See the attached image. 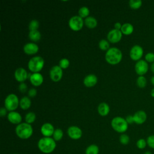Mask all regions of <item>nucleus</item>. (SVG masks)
Here are the masks:
<instances>
[{"mask_svg": "<svg viewBox=\"0 0 154 154\" xmlns=\"http://www.w3.org/2000/svg\"><path fill=\"white\" fill-rule=\"evenodd\" d=\"M119 141L122 144L126 145L130 141L129 137L126 134H122L119 137Z\"/></svg>", "mask_w": 154, "mask_h": 154, "instance_id": "obj_32", "label": "nucleus"}, {"mask_svg": "<svg viewBox=\"0 0 154 154\" xmlns=\"http://www.w3.org/2000/svg\"><path fill=\"white\" fill-rule=\"evenodd\" d=\"M39 26V23L37 20L33 19L32 20L28 25V28L29 31H34V30H37Z\"/></svg>", "mask_w": 154, "mask_h": 154, "instance_id": "obj_34", "label": "nucleus"}, {"mask_svg": "<svg viewBox=\"0 0 154 154\" xmlns=\"http://www.w3.org/2000/svg\"><path fill=\"white\" fill-rule=\"evenodd\" d=\"M28 37L33 42H38L41 38V34L38 30L29 31L28 34Z\"/></svg>", "mask_w": 154, "mask_h": 154, "instance_id": "obj_24", "label": "nucleus"}, {"mask_svg": "<svg viewBox=\"0 0 154 154\" xmlns=\"http://www.w3.org/2000/svg\"><path fill=\"white\" fill-rule=\"evenodd\" d=\"M89 14L90 10L87 7H81L78 11L79 16H80L81 18H87V17H88V16L89 15Z\"/></svg>", "mask_w": 154, "mask_h": 154, "instance_id": "obj_29", "label": "nucleus"}, {"mask_svg": "<svg viewBox=\"0 0 154 154\" xmlns=\"http://www.w3.org/2000/svg\"><path fill=\"white\" fill-rule=\"evenodd\" d=\"M144 54L143 48L138 45L133 46L129 52L130 58L134 61H139L141 60L143 55Z\"/></svg>", "mask_w": 154, "mask_h": 154, "instance_id": "obj_8", "label": "nucleus"}, {"mask_svg": "<svg viewBox=\"0 0 154 154\" xmlns=\"http://www.w3.org/2000/svg\"><path fill=\"white\" fill-rule=\"evenodd\" d=\"M97 82V78L94 74L87 75L84 79V84L87 87H94Z\"/></svg>", "mask_w": 154, "mask_h": 154, "instance_id": "obj_19", "label": "nucleus"}, {"mask_svg": "<svg viewBox=\"0 0 154 154\" xmlns=\"http://www.w3.org/2000/svg\"><path fill=\"white\" fill-rule=\"evenodd\" d=\"M56 141L52 137H43L37 143V147L40 152L45 154L51 153L56 148Z\"/></svg>", "mask_w": 154, "mask_h": 154, "instance_id": "obj_1", "label": "nucleus"}, {"mask_svg": "<svg viewBox=\"0 0 154 154\" xmlns=\"http://www.w3.org/2000/svg\"><path fill=\"white\" fill-rule=\"evenodd\" d=\"M84 24L87 28L90 29H93L97 26V22L96 18H94V17L88 16L85 19Z\"/></svg>", "mask_w": 154, "mask_h": 154, "instance_id": "obj_22", "label": "nucleus"}, {"mask_svg": "<svg viewBox=\"0 0 154 154\" xmlns=\"http://www.w3.org/2000/svg\"><path fill=\"white\" fill-rule=\"evenodd\" d=\"M149 70V64L144 60H140L135 64V71L139 76H144Z\"/></svg>", "mask_w": 154, "mask_h": 154, "instance_id": "obj_9", "label": "nucleus"}, {"mask_svg": "<svg viewBox=\"0 0 154 154\" xmlns=\"http://www.w3.org/2000/svg\"><path fill=\"white\" fill-rule=\"evenodd\" d=\"M7 110L5 108H4V107L1 108V109H0V116L1 117L5 116L7 114Z\"/></svg>", "mask_w": 154, "mask_h": 154, "instance_id": "obj_41", "label": "nucleus"}, {"mask_svg": "<svg viewBox=\"0 0 154 154\" xmlns=\"http://www.w3.org/2000/svg\"><path fill=\"white\" fill-rule=\"evenodd\" d=\"M129 7L134 10L140 8L142 5V1L141 0H130L129 1Z\"/></svg>", "mask_w": 154, "mask_h": 154, "instance_id": "obj_27", "label": "nucleus"}, {"mask_svg": "<svg viewBox=\"0 0 154 154\" xmlns=\"http://www.w3.org/2000/svg\"><path fill=\"white\" fill-rule=\"evenodd\" d=\"M84 23L82 18L79 16H74L70 17L69 20L70 28L74 31H78L82 29Z\"/></svg>", "mask_w": 154, "mask_h": 154, "instance_id": "obj_7", "label": "nucleus"}, {"mask_svg": "<svg viewBox=\"0 0 154 154\" xmlns=\"http://www.w3.org/2000/svg\"><path fill=\"white\" fill-rule=\"evenodd\" d=\"M19 90L21 93H25L27 91V85L24 82H21L19 85Z\"/></svg>", "mask_w": 154, "mask_h": 154, "instance_id": "obj_38", "label": "nucleus"}, {"mask_svg": "<svg viewBox=\"0 0 154 154\" xmlns=\"http://www.w3.org/2000/svg\"><path fill=\"white\" fill-rule=\"evenodd\" d=\"M28 96H29V97H35V96L37 95V90H36L35 88H31V89L28 91Z\"/></svg>", "mask_w": 154, "mask_h": 154, "instance_id": "obj_39", "label": "nucleus"}, {"mask_svg": "<svg viewBox=\"0 0 154 154\" xmlns=\"http://www.w3.org/2000/svg\"><path fill=\"white\" fill-rule=\"evenodd\" d=\"M147 145V144L146 140H145L144 138H140L139 140H137V141L136 143V146H137V148L139 149H141V150L145 149Z\"/></svg>", "mask_w": 154, "mask_h": 154, "instance_id": "obj_33", "label": "nucleus"}, {"mask_svg": "<svg viewBox=\"0 0 154 154\" xmlns=\"http://www.w3.org/2000/svg\"><path fill=\"white\" fill-rule=\"evenodd\" d=\"M146 141L147 146L150 148L154 149V135H150L149 137H147Z\"/></svg>", "mask_w": 154, "mask_h": 154, "instance_id": "obj_37", "label": "nucleus"}, {"mask_svg": "<svg viewBox=\"0 0 154 154\" xmlns=\"http://www.w3.org/2000/svg\"><path fill=\"white\" fill-rule=\"evenodd\" d=\"M68 136L72 140H79L82 135V132L81 128L76 126H70L67 131Z\"/></svg>", "mask_w": 154, "mask_h": 154, "instance_id": "obj_11", "label": "nucleus"}, {"mask_svg": "<svg viewBox=\"0 0 154 154\" xmlns=\"http://www.w3.org/2000/svg\"><path fill=\"white\" fill-rule=\"evenodd\" d=\"M97 111L99 114L101 116H106L108 114V113L110 111V108L109 105L105 102H102L100 103L97 107Z\"/></svg>", "mask_w": 154, "mask_h": 154, "instance_id": "obj_20", "label": "nucleus"}, {"mask_svg": "<svg viewBox=\"0 0 154 154\" xmlns=\"http://www.w3.org/2000/svg\"><path fill=\"white\" fill-rule=\"evenodd\" d=\"M122 51L117 48H109L105 54V60L106 62L111 65L119 64L122 59Z\"/></svg>", "mask_w": 154, "mask_h": 154, "instance_id": "obj_2", "label": "nucleus"}, {"mask_svg": "<svg viewBox=\"0 0 154 154\" xmlns=\"http://www.w3.org/2000/svg\"><path fill=\"white\" fill-rule=\"evenodd\" d=\"M50 78L54 82H58L63 76V69L59 66H54L50 70Z\"/></svg>", "mask_w": 154, "mask_h": 154, "instance_id": "obj_10", "label": "nucleus"}, {"mask_svg": "<svg viewBox=\"0 0 154 154\" xmlns=\"http://www.w3.org/2000/svg\"><path fill=\"white\" fill-rule=\"evenodd\" d=\"M19 100L18 97L14 94H8L4 101L5 108L7 111H14L19 105Z\"/></svg>", "mask_w": 154, "mask_h": 154, "instance_id": "obj_6", "label": "nucleus"}, {"mask_svg": "<svg viewBox=\"0 0 154 154\" xmlns=\"http://www.w3.org/2000/svg\"><path fill=\"white\" fill-rule=\"evenodd\" d=\"M111 125L112 129L119 133L124 134L128 128V123L126 119L122 117H116L113 118L111 120Z\"/></svg>", "mask_w": 154, "mask_h": 154, "instance_id": "obj_4", "label": "nucleus"}, {"mask_svg": "<svg viewBox=\"0 0 154 154\" xmlns=\"http://www.w3.org/2000/svg\"><path fill=\"white\" fill-rule=\"evenodd\" d=\"M63 131L61 129L57 128L55 129L52 135V138L55 141H58L61 140L63 138Z\"/></svg>", "mask_w": 154, "mask_h": 154, "instance_id": "obj_26", "label": "nucleus"}, {"mask_svg": "<svg viewBox=\"0 0 154 154\" xmlns=\"http://www.w3.org/2000/svg\"><path fill=\"white\" fill-rule=\"evenodd\" d=\"M28 73L26 70L22 68H17L14 72V78L16 80L19 82H23L28 78Z\"/></svg>", "mask_w": 154, "mask_h": 154, "instance_id": "obj_15", "label": "nucleus"}, {"mask_svg": "<svg viewBox=\"0 0 154 154\" xmlns=\"http://www.w3.org/2000/svg\"><path fill=\"white\" fill-rule=\"evenodd\" d=\"M7 119L12 124L19 125L21 123L22 118L21 115L19 112L14 111H10L7 114Z\"/></svg>", "mask_w": 154, "mask_h": 154, "instance_id": "obj_16", "label": "nucleus"}, {"mask_svg": "<svg viewBox=\"0 0 154 154\" xmlns=\"http://www.w3.org/2000/svg\"><path fill=\"white\" fill-rule=\"evenodd\" d=\"M99 47L101 50L107 51L109 49V43L107 40L102 39L99 42Z\"/></svg>", "mask_w": 154, "mask_h": 154, "instance_id": "obj_31", "label": "nucleus"}, {"mask_svg": "<svg viewBox=\"0 0 154 154\" xmlns=\"http://www.w3.org/2000/svg\"><path fill=\"white\" fill-rule=\"evenodd\" d=\"M125 119L128 124H132V123H134L133 116H132V115H128V116H126Z\"/></svg>", "mask_w": 154, "mask_h": 154, "instance_id": "obj_40", "label": "nucleus"}, {"mask_svg": "<svg viewBox=\"0 0 154 154\" xmlns=\"http://www.w3.org/2000/svg\"><path fill=\"white\" fill-rule=\"evenodd\" d=\"M99 147L96 144H91L86 148L85 154H99Z\"/></svg>", "mask_w": 154, "mask_h": 154, "instance_id": "obj_25", "label": "nucleus"}, {"mask_svg": "<svg viewBox=\"0 0 154 154\" xmlns=\"http://www.w3.org/2000/svg\"><path fill=\"white\" fill-rule=\"evenodd\" d=\"M122 33L120 30L112 29L109 31L107 35L108 41L112 43H116L120 41L122 37Z\"/></svg>", "mask_w": 154, "mask_h": 154, "instance_id": "obj_12", "label": "nucleus"}, {"mask_svg": "<svg viewBox=\"0 0 154 154\" xmlns=\"http://www.w3.org/2000/svg\"><path fill=\"white\" fill-rule=\"evenodd\" d=\"M13 154H18V153H13Z\"/></svg>", "mask_w": 154, "mask_h": 154, "instance_id": "obj_47", "label": "nucleus"}, {"mask_svg": "<svg viewBox=\"0 0 154 154\" xmlns=\"http://www.w3.org/2000/svg\"><path fill=\"white\" fill-rule=\"evenodd\" d=\"M143 154H152V152H150V151H146Z\"/></svg>", "mask_w": 154, "mask_h": 154, "instance_id": "obj_46", "label": "nucleus"}, {"mask_svg": "<svg viewBox=\"0 0 154 154\" xmlns=\"http://www.w3.org/2000/svg\"><path fill=\"white\" fill-rule=\"evenodd\" d=\"M150 95L152 97H154V88H152L150 91Z\"/></svg>", "mask_w": 154, "mask_h": 154, "instance_id": "obj_45", "label": "nucleus"}, {"mask_svg": "<svg viewBox=\"0 0 154 154\" xmlns=\"http://www.w3.org/2000/svg\"><path fill=\"white\" fill-rule=\"evenodd\" d=\"M29 81L32 85L35 87L40 86L43 82V76L40 73H33L29 78Z\"/></svg>", "mask_w": 154, "mask_h": 154, "instance_id": "obj_18", "label": "nucleus"}, {"mask_svg": "<svg viewBox=\"0 0 154 154\" xmlns=\"http://www.w3.org/2000/svg\"><path fill=\"white\" fill-rule=\"evenodd\" d=\"M45 64L44 59L40 56L31 58L28 63L29 70L33 73H38L43 69Z\"/></svg>", "mask_w": 154, "mask_h": 154, "instance_id": "obj_5", "label": "nucleus"}, {"mask_svg": "<svg viewBox=\"0 0 154 154\" xmlns=\"http://www.w3.org/2000/svg\"><path fill=\"white\" fill-rule=\"evenodd\" d=\"M150 70H151L152 72L154 74V63H153L151 64V66H150Z\"/></svg>", "mask_w": 154, "mask_h": 154, "instance_id": "obj_43", "label": "nucleus"}, {"mask_svg": "<svg viewBox=\"0 0 154 154\" xmlns=\"http://www.w3.org/2000/svg\"><path fill=\"white\" fill-rule=\"evenodd\" d=\"M69 64H70L69 60L67 58H62L59 61V66L62 69H67L69 66Z\"/></svg>", "mask_w": 154, "mask_h": 154, "instance_id": "obj_35", "label": "nucleus"}, {"mask_svg": "<svg viewBox=\"0 0 154 154\" xmlns=\"http://www.w3.org/2000/svg\"><path fill=\"white\" fill-rule=\"evenodd\" d=\"M23 51L27 55H34L38 51V46L34 43H27L23 46Z\"/></svg>", "mask_w": 154, "mask_h": 154, "instance_id": "obj_17", "label": "nucleus"}, {"mask_svg": "<svg viewBox=\"0 0 154 154\" xmlns=\"http://www.w3.org/2000/svg\"><path fill=\"white\" fill-rule=\"evenodd\" d=\"M122 26V25L120 22H116L114 23V29H117V30H120Z\"/></svg>", "mask_w": 154, "mask_h": 154, "instance_id": "obj_42", "label": "nucleus"}, {"mask_svg": "<svg viewBox=\"0 0 154 154\" xmlns=\"http://www.w3.org/2000/svg\"><path fill=\"white\" fill-rule=\"evenodd\" d=\"M147 114L144 111L139 110L137 111L133 115L134 122L137 125H141L144 123L147 120Z\"/></svg>", "mask_w": 154, "mask_h": 154, "instance_id": "obj_14", "label": "nucleus"}, {"mask_svg": "<svg viewBox=\"0 0 154 154\" xmlns=\"http://www.w3.org/2000/svg\"><path fill=\"white\" fill-rule=\"evenodd\" d=\"M35 118H36V116L35 113L32 112H29L25 116V122L31 125V123L34 122V121L35 120Z\"/></svg>", "mask_w": 154, "mask_h": 154, "instance_id": "obj_30", "label": "nucleus"}, {"mask_svg": "<svg viewBox=\"0 0 154 154\" xmlns=\"http://www.w3.org/2000/svg\"><path fill=\"white\" fill-rule=\"evenodd\" d=\"M150 82L154 86V76L151 77V78H150Z\"/></svg>", "mask_w": 154, "mask_h": 154, "instance_id": "obj_44", "label": "nucleus"}, {"mask_svg": "<svg viewBox=\"0 0 154 154\" xmlns=\"http://www.w3.org/2000/svg\"><path fill=\"white\" fill-rule=\"evenodd\" d=\"M31 105L30 99L27 96L23 97L19 102V106L22 109H28Z\"/></svg>", "mask_w": 154, "mask_h": 154, "instance_id": "obj_23", "label": "nucleus"}, {"mask_svg": "<svg viewBox=\"0 0 154 154\" xmlns=\"http://www.w3.org/2000/svg\"><path fill=\"white\" fill-rule=\"evenodd\" d=\"M120 31L123 34L129 35L133 32L134 26L130 23H125L122 25Z\"/></svg>", "mask_w": 154, "mask_h": 154, "instance_id": "obj_21", "label": "nucleus"}, {"mask_svg": "<svg viewBox=\"0 0 154 154\" xmlns=\"http://www.w3.org/2000/svg\"><path fill=\"white\" fill-rule=\"evenodd\" d=\"M137 85L139 88H144L147 85L146 78L144 76H139L137 79Z\"/></svg>", "mask_w": 154, "mask_h": 154, "instance_id": "obj_28", "label": "nucleus"}, {"mask_svg": "<svg viewBox=\"0 0 154 154\" xmlns=\"http://www.w3.org/2000/svg\"><path fill=\"white\" fill-rule=\"evenodd\" d=\"M55 129L54 126L50 123H45L41 126L40 132L45 137H51L53 135Z\"/></svg>", "mask_w": 154, "mask_h": 154, "instance_id": "obj_13", "label": "nucleus"}, {"mask_svg": "<svg viewBox=\"0 0 154 154\" xmlns=\"http://www.w3.org/2000/svg\"><path fill=\"white\" fill-rule=\"evenodd\" d=\"M15 132L19 138L26 140L32 136L33 134V129L30 124L25 122L17 125L16 127Z\"/></svg>", "mask_w": 154, "mask_h": 154, "instance_id": "obj_3", "label": "nucleus"}, {"mask_svg": "<svg viewBox=\"0 0 154 154\" xmlns=\"http://www.w3.org/2000/svg\"><path fill=\"white\" fill-rule=\"evenodd\" d=\"M144 60L147 63H154V53L148 52L145 55Z\"/></svg>", "mask_w": 154, "mask_h": 154, "instance_id": "obj_36", "label": "nucleus"}]
</instances>
